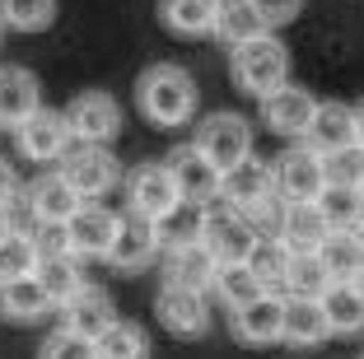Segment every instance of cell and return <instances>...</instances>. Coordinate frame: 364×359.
I'll use <instances>...</instances> for the list:
<instances>
[{
    "instance_id": "obj_1",
    "label": "cell",
    "mask_w": 364,
    "mask_h": 359,
    "mask_svg": "<svg viewBox=\"0 0 364 359\" xmlns=\"http://www.w3.org/2000/svg\"><path fill=\"white\" fill-rule=\"evenodd\" d=\"M196 80L187 65L178 61H154L136 75L131 98H136V112L150 122L154 131H178L196 122Z\"/></svg>"
},
{
    "instance_id": "obj_2",
    "label": "cell",
    "mask_w": 364,
    "mask_h": 359,
    "mask_svg": "<svg viewBox=\"0 0 364 359\" xmlns=\"http://www.w3.org/2000/svg\"><path fill=\"white\" fill-rule=\"evenodd\" d=\"M229 75H234V85L243 89L247 98L267 103L271 94H280V89L289 85V47L280 43L276 33L252 38V43L229 52Z\"/></svg>"
},
{
    "instance_id": "obj_3",
    "label": "cell",
    "mask_w": 364,
    "mask_h": 359,
    "mask_svg": "<svg viewBox=\"0 0 364 359\" xmlns=\"http://www.w3.org/2000/svg\"><path fill=\"white\" fill-rule=\"evenodd\" d=\"M122 205H127V215H136V220H150V224H164L182 201L178 182H173L168 164H159V159H140V164H131L127 178H122Z\"/></svg>"
},
{
    "instance_id": "obj_4",
    "label": "cell",
    "mask_w": 364,
    "mask_h": 359,
    "mask_svg": "<svg viewBox=\"0 0 364 359\" xmlns=\"http://www.w3.org/2000/svg\"><path fill=\"white\" fill-rule=\"evenodd\" d=\"M220 201L234 205L238 215H247V220L257 224L267 220V215L280 210V187H276V164H267V159H247V164H238L234 173H225V187H220Z\"/></svg>"
},
{
    "instance_id": "obj_5",
    "label": "cell",
    "mask_w": 364,
    "mask_h": 359,
    "mask_svg": "<svg viewBox=\"0 0 364 359\" xmlns=\"http://www.w3.org/2000/svg\"><path fill=\"white\" fill-rule=\"evenodd\" d=\"M192 145L210 159L220 173H234L238 164L252 159V122L243 112H205L196 122Z\"/></svg>"
},
{
    "instance_id": "obj_6",
    "label": "cell",
    "mask_w": 364,
    "mask_h": 359,
    "mask_svg": "<svg viewBox=\"0 0 364 359\" xmlns=\"http://www.w3.org/2000/svg\"><path fill=\"white\" fill-rule=\"evenodd\" d=\"M56 173H61L70 187H75L80 201H98V196H107V191L122 187V164L117 154L107 145H70L65 149V159L56 164Z\"/></svg>"
},
{
    "instance_id": "obj_7",
    "label": "cell",
    "mask_w": 364,
    "mask_h": 359,
    "mask_svg": "<svg viewBox=\"0 0 364 359\" xmlns=\"http://www.w3.org/2000/svg\"><path fill=\"white\" fill-rule=\"evenodd\" d=\"M201 243H205V252H210L220 266H247V257L257 252V243H262V233H257V224L247 220V215H238L234 205L220 201V205L205 210Z\"/></svg>"
},
{
    "instance_id": "obj_8",
    "label": "cell",
    "mask_w": 364,
    "mask_h": 359,
    "mask_svg": "<svg viewBox=\"0 0 364 359\" xmlns=\"http://www.w3.org/2000/svg\"><path fill=\"white\" fill-rule=\"evenodd\" d=\"M61 112L70 122L75 145H112L122 136V107L107 89H80Z\"/></svg>"
},
{
    "instance_id": "obj_9",
    "label": "cell",
    "mask_w": 364,
    "mask_h": 359,
    "mask_svg": "<svg viewBox=\"0 0 364 359\" xmlns=\"http://www.w3.org/2000/svg\"><path fill=\"white\" fill-rule=\"evenodd\" d=\"M80 196L75 187L61 178L56 168H43L38 178L23 187V215L33 220V229H65V224L80 215Z\"/></svg>"
},
{
    "instance_id": "obj_10",
    "label": "cell",
    "mask_w": 364,
    "mask_h": 359,
    "mask_svg": "<svg viewBox=\"0 0 364 359\" xmlns=\"http://www.w3.org/2000/svg\"><path fill=\"white\" fill-rule=\"evenodd\" d=\"M70 145H75V136H70V122H65L61 107H38V112L14 131V149H19L28 164H43V168L47 164H61Z\"/></svg>"
},
{
    "instance_id": "obj_11",
    "label": "cell",
    "mask_w": 364,
    "mask_h": 359,
    "mask_svg": "<svg viewBox=\"0 0 364 359\" xmlns=\"http://www.w3.org/2000/svg\"><path fill=\"white\" fill-rule=\"evenodd\" d=\"M65 233H70V252H75V262H107L112 247H117L122 215L107 210V205H98V201H85L80 215L65 224Z\"/></svg>"
},
{
    "instance_id": "obj_12",
    "label": "cell",
    "mask_w": 364,
    "mask_h": 359,
    "mask_svg": "<svg viewBox=\"0 0 364 359\" xmlns=\"http://www.w3.org/2000/svg\"><path fill=\"white\" fill-rule=\"evenodd\" d=\"M154 317L159 327L178 341H201L210 331V294H192L178 285H159L154 294Z\"/></svg>"
},
{
    "instance_id": "obj_13",
    "label": "cell",
    "mask_w": 364,
    "mask_h": 359,
    "mask_svg": "<svg viewBox=\"0 0 364 359\" xmlns=\"http://www.w3.org/2000/svg\"><path fill=\"white\" fill-rule=\"evenodd\" d=\"M168 173H173V182H178V191H182V201L187 205H220V187H225V173L215 168L210 159L201 154L196 145H178V149H168Z\"/></svg>"
},
{
    "instance_id": "obj_14",
    "label": "cell",
    "mask_w": 364,
    "mask_h": 359,
    "mask_svg": "<svg viewBox=\"0 0 364 359\" xmlns=\"http://www.w3.org/2000/svg\"><path fill=\"white\" fill-rule=\"evenodd\" d=\"M276 187L280 201H322L327 191V164L313 145H289L276 159Z\"/></svg>"
},
{
    "instance_id": "obj_15",
    "label": "cell",
    "mask_w": 364,
    "mask_h": 359,
    "mask_svg": "<svg viewBox=\"0 0 364 359\" xmlns=\"http://www.w3.org/2000/svg\"><path fill=\"white\" fill-rule=\"evenodd\" d=\"M276 238L294 257H318L322 243L332 238V224L318 210V201H280L276 210Z\"/></svg>"
},
{
    "instance_id": "obj_16",
    "label": "cell",
    "mask_w": 364,
    "mask_h": 359,
    "mask_svg": "<svg viewBox=\"0 0 364 359\" xmlns=\"http://www.w3.org/2000/svg\"><path fill=\"white\" fill-rule=\"evenodd\" d=\"M313 117H318V98H313L309 89H299V85H285L280 94H271L267 103H262V127H267L271 136H280V140H294V145L309 140Z\"/></svg>"
},
{
    "instance_id": "obj_17",
    "label": "cell",
    "mask_w": 364,
    "mask_h": 359,
    "mask_svg": "<svg viewBox=\"0 0 364 359\" xmlns=\"http://www.w3.org/2000/svg\"><path fill=\"white\" fill-rule=\"evenodd\" d=\"M43 103V85H38V75L28 70V65H0V127L19 131L23 122H28Z\"/></svg>"
},
{
    "instance_id": "obj_18",
    "label": "cell",
    "mask_w": 364,
    "mask_h": 359,
    "mask_svg": "<svg viewBox=\"0 0 364 359\" xmlns=\"http://www.w3.org/2000/svg\"><path fill=\"white\" fill-rule=\"evenodd\" d=\"M229 327L243 345H276L285 341V294H262L257 304L229 313Z\"/></svg>"
},
{
    "instance_id": "obj_19",
    "label": "cell",
    "mask_w": 364,
    "mask_h": 359,
    "mask_svg": "<svg viewBox=\"0 0 364 359\" xmlns=\"http://www.w3.org/2000/svg\"><path fill=\"white\" fill-rule=\"evenodd\" d=\"M56 317H61L65 331H75V336H89L98 341L112 322H117V308H112V294H107L103 285H85L70 304L56 308Z\"/></svg>"
},
{
    "instance_id": "obj_20",
    "label": "cell",
    "mask_w": 364,
    "mask_h": 359,
    "mask_svg": "<svg viewBox=\"0 0 364 359\" xmlns=\"http://www.w3.org/2000/svg\"><path fill=\"white\" fill-rule=\"evenodd\" d=\"M159 252H164L159 224L136 220V215H122V233H117V247H112L107 266H112V271H122V275H131V271L154 266V257H159Z\"/></svg>"
},
{
    "instance_id": "obj_21",
    "label": "cell",
    "mask_w": 364,
    "mask_h": 359,
    "mask_svg": "<svg viewBox=\"0 0 364 359\" xmlns=\"http://www.w3.org/2000/svg\"><path fill=\"white\" fill-rule=\"evenodd\" d=\"M215 280H220V262L205 252V243L164 252V285L192 289V294H215Z\"/></svg>"
},
{
    "instance_id": "obj_22",
    "label": "cell",
    "mask_w": 364,
    "mask_h": 359,
    "mask_svg": "<svg viewBox=\"0 0 364 359\" xmlns=\"http://www.w3.org/2000/svg\"><path fill=\"white\" fill-rule=\"evenodd\" d=\"M304 145H313L322 159L327 154H341V149H355L360 145V131H355V103H318V117H313V131Z\"/></svg>"
},
{
    "instance_id": "obj_23",
    "label": "cell",
    "mask_w": 364,
    "mask_h": 359,
    "mask_svg": "<svg viewBox=\"0 0 364 359\" xmlns=\"http://www.w3.org/2000/svg\"><path fill=\"white\" fill-rule=\"evenodd\" d=\"M154 14L173 38H215L220 28V0H154Z\"/></svg>"
},
{
    "instance_id": "obj_24",
    "label": "cell",
    "mask_w": 364,
    "mask_h": 359,
    "mask_svg": "<svg viewBox=\"0 0 364 359\" xmlns=\"http://www.w3.org/2000/svg\"><path fill=\"white\" fill-rule=\"evenodd\" d=\"M52 313H56V304L43 289L38 275L14 280V285H0V317L14 322V327H33V322H43V317H52Z\"/></svg>"
},
{
    "instance_id": "obj_25",
    "label": "cell",
    "mask_w": 364,
    "mask_h": 359,
    "mask_svg": "<svg viewBox=\"0 0 364 359\" xmlns=\"http://www.w3.org/2000/svg\"><path fill=\"white\" fill-rule=\"evenodd\" d=\"M327 336H332V327H327L322 299H285V345L313 350Z\"/></svg>"
},
{
    "instance_id": "obj_26",
    "label": "cell",
    "mask_w": 364,
    "mask_h": 359,
    "mask_svg": "<svg viewBox=\"0 0 364 359\" xmlns=\"http://www.w3.org/2000/svg\"><path fill=\"white\" fill-rule=\"evenodd\" d=\"M267 19H262L257 0H220V28H215V38H225L229 52L243 43H252V38H267Z\"/></svg>"
},
{
    "instance_id": "obj_27",
    "label": "cell",
    "mask_w": 364,
    "mask_h": 359,
    "mask_svg": "<svg viewBox=\"0 0 364 359\" xmlns=\"http://www.w3.org/2000/svg\"><path fill=\"white\" fill-rule=\"evenodd\" d=\"M332 336H364V294L355 285H332L322 294Z\"/></svg>"
},
{
    "instance_id": "obj_28",
    "label": "cell",
    "mask_w": 364,
    "mask_h": 359,
    "mask_svg": "<svg viewBox=\"0 0 364 359\" xmlns=\"http://www.w3.org/2000/svg\"><path fill=\"white\" fill-rule=\"evenodd\" d=\"M318 262H322V271H327L332 285H355V275H360V266H364V247H360L355 233H332V238L322 243Z\"/></svg>"
},
{
    "instance_id": "obj_29",
    "label": "cell",
    "mask_w": 364,
    "mask_h": 359,
    "mask_svg": "<svg viewBox=\"0 0 364 359\" xmlns=\"http://www.w3.org/2000/svg\"><path fill=\"white\" fill-rule=\"evenodd\" d=\"M94 345H98V359H150V350H154L150 331L140 322H131V317H117Z\"/></svg>"
},
{
    "instance_id": "obj_30",
    "label": "cell",
    "mask_w": 364,
    "mask_h": 359,
    "mask_svg": "<svg viewBox=\"0 0 364 359\" xmlns=\"http://www.w3.org/2000/svg\"><path fill=\"white\" fill-rule=\"evenodd\" d=\"M247 266H252V275L262 280V289H267V294H285V280H289V266H294V252H289L276 233H271V238H262V243H257V252L247 257Z\"/></svg>"
},
{
    "instance_id": "obj_31",
    "label": "cell",
    "mask_w": 364,
    "mask_h": 359,
    "mask_svg": "<svg viewBox=\"0 0 364 359\" xmlns=\"http://www.w3.org/2000/svg\"><path fill=\"white\" fill-rule=\"evenodd\" d=\"M38 266H43V257H38V243H33V229L0 238V285L28 280V275H38Z\"/></svg>"
},
{
    "instance_id": "obj_32",
    "label": "cell",
    "mask_w": 364,
    "mask_h": 359,
    "mask_svg": "<svg viewBox=\"0 0 364 359\" xmlns=\"http://www.w3.org/2000/svg\"><path fill=\"white\" fill-rule=\"evenodd\" d=\"M318 210L327 215L332 233H355L364 224V196H360V187H327Z\"/></svg>"
},
{
    "instance_id": "obj_33",
    "label": "cell",
    "mask_w": 364,
    "mask_h": 359,
    "mask_svg": "<svg viewBox=\"0 0 364 359\" xmlns=\"http://www.w3.org/2000/svg\"><path fill=\"white\" fill-rule=\"evenodd\" d=\"M262 294H267V289H262V280L252 275V266H220L215 299H220L229 313H238V308H247V304H257Z\"/></svg>"
},
{
    "instance_id": "obj_34",
    "label": "cell",
    "mask_w": 364,
    "mask_h": 359,
    "mask_svg": "<svg viewBox=\"0 0 364 359\" xmlns=\"http://www.w3.org/2000/svg\"><path fill=\"white\" fill-rule=\"evenodd\" d=\"M0 19L10 33H47L56 23V0H0Z\"/></svg>"
},
{
    "instance_id": "obj_35",
    "label": "cell",
    "mask_w": 364,
    "mask_h": 359,
    "mask_svg": "<svg viewBox=\"0 0 364 359\" xmlns=\"http://www.w3.org/2000/svg\"><path fill=\"white\" fill-rule=\"evenodd\" d=\"M201 233H205V205H178L159 224V243H164V252H178V247L201 243Z\"/></svg>"
},
{
    "instance_id": "obj_36",
    "label": "cell",
    "mask_w": 364,
    "mask_h": 359,
    "mask_svg": "<svg viewBox=\"0 0 364 359\" xmlns=\"http://www.w3.org/2000/svg\"><path fill=\"white\" fill-rule=\"evenodd\" d=\"M38 280H43V289L52 294V304H56V308L70 304V299H75L80 289L89 285L75 257H61V262H43V266H38Z\"/></svg>"
},
{
    "instance_id": "obj_37",
    "label": "cell",
    "mask_w": 364,
    "mask_h": 359,
    "mask_svg": "<svg viewBox=\"0 0 364 359\" xmlns=\"http://www.w3.org/2000/svg\"><path fill=\"white\" fill-rule=\"evenodd\" d=\"M327 289H332V280H327L318 257H294L289 280H285V299H322Z\"/></svg>"
},
{
    "instance_id": "obj_38",
    "label": "cell",
    "mask_w": 364,
    "mask_h": 359,
    "mask_svg": "<svg viewBox=\"0 0 364 359\" xmlns=\"http://www.w3.org/2000/svg\"><path fill=\"white\" fill-rule=\"evenodd\" d=\"M38 359H98V345L89 336H75V331L56 327L52 336L38 345Z\"/></svg>"
},
{
    "instance_id": "obj_39",
    "label": "cell",
    "mask_w": 364,
    "mask_h": 359,
    "mask_svg": "<svg viewBox=\"0 0 364 359\" xmlns=\"http://www.w3.org/2000/svg\"><path fill=\"white\" fill-rule=\"evenodd\" d=\"M327 187H360L364 182V149H341V154H327Z\"/></svg>"
},
{
    "instance_id": "obj_40",
    "label": "cell",
    "mask_w": 364,
    "mask_h": 359,
    "mask_svg": "<svg viewBox=\"0 0 364 359\" xmlns=\"http://www.w3.org/2000/svg\"><path fill=\"white\" fill-rule=\"evenodd\" d=\"M257 10H262V19H267V28L276 33V28H285V23L299 19L304 0H257Z\"/></svg>"
},
{
    "instance_id": "obj_41",
    "label": "cell",
    "mask_w": 364,
    "mask_h": 359,
    "mask_svg": "<svg viewBox=\"0 0 364 359\" xmlns=\"http://www.w3.org/2000/svg\"><path fill=\"white\" fill-rule=\"evenodd\" d=\"M19 201H23L19 173H14L10 164H5V159H0V210H5V205H19Z\"/></svg>"
},
{
    "instance_id": "obj_42",
    "label": "cell",
    "mask_w": 364,
    "mask_h": 359,
    "mask_svg": "<svg viewBox=\"0 0 364 359\" xmlns=\"http://www.w3.org/2000/svg\"><path fill=\"white\" fill-rule=\"evenodd\" d=\"M355 131H360V149H364V98L355 103Z\"/></svg>"
},
{
    "instance_id": "obj_43",
    "label": "cell",
    "mask_w": 364,
    "mask_h": 359,
    "mask_svg": "<svg viewBox=\"0 0 364 359\" xmlns=\"http://www.w3.org/2000/svg\"><path fill=\"white\" fill-rule=\"evenodd\" d=\"M355 289H360V294H364V266H360V275H355Z\"/></svg>"
},
{
    "instance_id": "obj_44",
    "label": "cell",
    "mask_w": 364,
    "mask_h": 359,
    "mask_svg": "<svg viewBox=\"0 0 364 359\" xmlns=\"http://www.w3.org/2000/svg\"><path fill=\"white\" fill-rule=\"evenodd\" d=\"M5 33H10V28H5V19H0V47H5Z\"/></svg>"
},
{
    "instance_id": "obj_45",
    "label": "cell",
    "mask_w": 364,
    "mask_h": 359,
    "mask_svg": "<svg viewBox=\"0 0 364 359\" xmlns=\"http://www.w3.org/2000/svg\"><path fill=\"white\" fill-rule=\"evenodd\" d=\"M355 238H360V247H364V224H360V229H355Z\"/></svg>"
},
{
    "instance_id": "obj_46",
    "label": "cell",
    "mask_w": 364,
    "mask_h": 359,
    "mask_svg": "<svg viewBox=\"0 0 364 359\" xmlns=\"http://www.w3.org/2000/svg\"><path fill=\"white\" fill-rule=\"evenodd\" d=\"M360 196H364V182H360Z\"/></svg>"
},
{
    "instance_id": "obj_47",
    "label": "cell",
    "mask_w": 364,
    "mask_h": 359,
    "mask_svg": "<svg viewBox=\"0 0 364 359\" xmlns=\"http://www.w3.org/2000/svg\"><path fill=\"white\" fill-rule=\"evenodd\" d=\"M360 359H364V355H360Z\"/></svg>"
}]
</instances>
